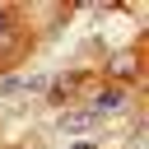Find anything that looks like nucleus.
<instances>
[{"label":"nucleus","mask_w":149,"mask_h":149,"mask_svg":"<svg viewBox=\"0 0 149 149\" xmlns=\"http://www.w3.org/2000/svg\"><path fill=\"white\" fill-rule=\"evenodd\" d=\"M88 126H93V112H65L61 116V130H70V135L74 130H88Z\"/></svg>","instance_id":"f257e3e1"},{"label":"nucleus","mask_w":149,"mask_h":149,"mask_svg":"<svg viewBox=\"0 0 149 149\" xmlns=\"http://www.w3.org/2000/svg\"><path fill=\"white\" fill-rule=\"evenodd\" d=\"M112 74H116V79H130V74H135V51H121V56L112 61Z\"/></svg>","instance_id":"f03ea898"},{"label":"nucleus","mask_w":149,"mask_h":149,"mask_svg":"<svg viewBox=\"0 0 149 149\" xmlns=\"http://www.w3.org/2000/svg\"><path fill=\"white\" fill-rule=\"evenodd\" d=\"M116 107H121V93H116V88H107V93L98 98V112H116Z\"/></svg>","instance_id":"7ed1b4c3"},{"label":"nucleus","mask_w":149,"mask_h":149,"mask_svg":"<svg viewBox=\"0 0 149 149\" xmlns=\"http://www.w3.org/2000/svg\"><path fill=\"white\" fill-rule=\"evenodd\" d=\"M74 149H93V144H88V140H79V144H74Z\"/></svg>","instance_id":"20e7f679"},{"label":"nucleus","mask_w":149,"mask_h":149,"mask_svg":"<svg viewBox=\"0 0 149 149\" xmlns=\"http://www.w3.org/2000/svg\"><path fill=\"white\" fill-rule=\"evenodd\" d=\"M0 28H5V14H0Z\"/></svg>","instance_id":"39448f33"}]
</instances>
